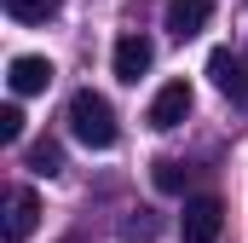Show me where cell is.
<instances>
[{
	"instance_id": "1",
	"label": "cell",
	"mask_w": 248,
	"mask_h": 243,
	"mask_svg": "<svg viewBox=\"0 0 248 243\" xmlns=\"http://www.w3.org/2000/svg\"><path fill=\"white\" fill-rule=\"evenodd\" d=\"M69 133H75L87 151H110V145H116V110H110V99L93 93V87H81V93L69 99Z\"/></svg>"
},
{
	"instance_id": "2",
	"label": "cell",
	"mask_w": 248,
	"mask_h": 243,
	"mask_svg": "<svg viewBox=\"0 0 248 243\" xmlns=\"http://www.w3.org/2000/svg\"><path fill=\"white\" fill-rule=\"evenodd\" d=\"M219 226H225V203L219 197H185V214H179L185 243H214Z\"/></svg>"
},
{
	"instance_id": "3",
	"label": "cell",
	"mask_w": 248,
	"mask_h": 243,
	"mask_svg": "<svg viewBox=\"0 0 248 243\" xmlns=\"http://www.w3.org/2000/svg\"><path fill=\"white\" fill-rule=\"evenodd\" d=\"M190 104H196L190 81H168V87H156V99H150V110H144V122H150L156 133H168V127H179V122L190 116Z\"/></svg>"
},
{
	"instance_id": "4",
	"label": "cell",
	"mask_w": 248,
	"mask_h": 243,
	"mask_svg": "<svg viewBox=\"0 0 248 243\" xmlns=\"http://www.w3.org/2000/svg\"><path fill=\"white\" fill-rule=\"evenodd\" d=\"M208 75H214V87H219L231 104H248V64L237 58V52L214 47V52H208Z\"/></svg>"
},
{
	"instance_id": "5",
	"label": "cell",
	"mask_w": 248,
	"mask_h": 243,
	"mask_svg": "<svg viewBox=\"0 0 248 243\" xmlns=\"http://www.w3.org/2000/svg\"><path fill=\"white\" fill-rule=\"evenodd\" d=\"M35 220H41V197L29 191V185H12L6 191V243H23L29 232H35Z\"/></svg>"
},
{
	"instance_id": "6",
	"label": "cell",
	"mask_w": 248,
	"mask_h": 243,
	"mask_svg": "<svg viewBox=\"0 0 248 243\" xmlns=\"http://www.w3.org/2000/svg\"><path fill=\"white\" fill-rule=\"evenodd\" d=\"M52 75H58V69H52L46 58H35V52L12 58V69H6V81H12V93H17V99H29V93H46V87H52Z\"/></svg>"
},
{
	"instance_id": "7",
	"label": "cell",
	"mask_w": 248,
	"mask_h": 243,
	"mask_svg": "<svg viewBox=\"0 0 248 243\" xmlns=\"http://www.w3.org/2000/svg\"><path fill=\"white\" fill-rule=\"evenodd\" d=\"M208 17H214V0H168V35H173V41L202 35Z\"/></svg>"
},
{
	"instance_id": "8",
	"label": "cell",
	"mask_w": 248,
	"mask_h": 243,
	"mask_svg": "<svg viewBox=\"0 0 248 243\" xmlns=\"http://www.w3.org/2000/svg\"><path fill=\"white\" fill-rule=\"evenodd\" d=\"M150 64H156V47L144 35H122L116 41V81H139Z\"/></svg>"
},
{
	"instance_id": "9",
	"label": "cell",
	"mask_w": 248,
	"mask_h": 243,
	"mask_svg": "<svg viewBox=\"0 0 248 243\" xmlns=\"http://www.w3.org/2000/svg\"><path fill=\"white\" fill-rule=\"evenodd\" d=\"M0 6H6L12 23H46V17H58L63 0H0Z\"/></svg>"
},
{
	"instance_id": "10",
	"label": "cell",
	"mask_w": 248,
	"mask_h": 243,
	"mask_svg": "<svg viewBox=\"0 0 248 243\" xmlns=\"http://www.w3.org/2000/svg\"><path fill=\"white\" fill-rule=\"evenodd\" d=\"M29 168L46 174V180L63 174V145H58V139H35V145H29Z\"/></svg>"
},
{
	"instance_id": "11",
	"label": "cell",
	"mask_w": 248,
	"mask_h": 243,
	"mask_svg": "<svg viewBox=\"0 0 248 243\" xmlns=\"http://www.w3.org/2000/svg\"><path fill=\"white\" fill-rule=\"evenodd\" d=\"M150 180H156V191H179L185 174H179V162H173V156H156V162H150Z\"/></svg>"
},
{
	"instance_id": "12",
	"label": "cell",
	"mask_w": 248,
	"mask_h": 243,
	"mask_svg": "<svg viewBox=\"0 0 248 243\" xmlns=\"http://www.w3.org/2000/svg\"><path fill=\"white\" fill-rule=\"evenodd\" d=\"M17 139H23V110L0 104V145H17Z\"/></svg>"
},
{
	"instance_id": "13",
	"label": "cell",
	"mask_w": 248,
	"mask_h": 243,
	"mask_svg": "<svg viewBox=\"0 0 248 243\" xmlns=\"http://www.w3.org/2000/svg\"><path fill=\"white\" fill-rule=\"evenodd\" d=\"M122 238L127 243H150V238H156V220H150V214H133V220L122 226Z\"/></svg>"
},
{
	"instance_id": "14",
	"label": "cell",
	"mask_w": 248,
	"mask_h": 243,
	"mask_svg": "<svg viewBox=\"0 0 248 243\" xmlns=\"http://www.w3.org/2000/svg\"><path fill=\"white\" fill-rule=\"evenodd\" d=\"M63 243H75V238H63Z\"/></svg>"
}]
</instances>
